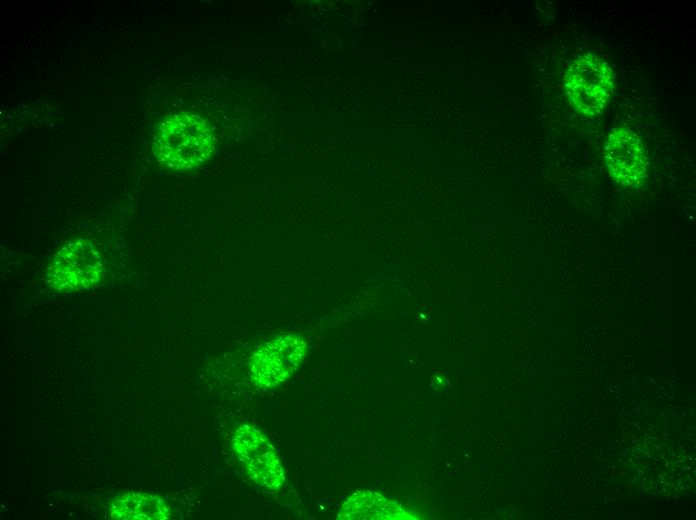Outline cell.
<instances>
[{
    "instance_id": "cell-1",
    "label": "cell",
    "mask_w": 696,
    "mask_h": 520,
    "mask_svg": "<svg viewBox=\"0 0 696 520\" xmlns=\"http://www.w3.org/2000/svg\"><path fill=\"white\" fill-rule=\"evenodd\" d=\"M211 127L201 116L179 112L164 118L156 131L153 153L161 164L174 170H190L206 162L214 152Z\"/></svg>"
},
{
    "instance_id": "cell-2",
    "label": "cell",
    "mask_w": 696,
    "mask_h": 520,
    "mask_svg": "<svg viewBox=\"0 0 696 520\" xmlns=\"http://www.w3.org/2000/svg\"><path fill=\"white\" fill-rule=\"evenodd\" d=\"M614 74L601 57L587 53L573 61L566 72L565 90L574 109L593 116L605 108L610 99Z\"/></svg>"
},
{
    "instance_id": "cell-3",
    "label": "cell",
    "mask_w": 696,
    "mask_h": 520,
    "mask_svg": "<svg viewBox=\"0 0 696 520\" xmlns=\"http://www.w3.org/2000/svg\"><path fill=\"white\" fill-rule=\"evenodd\" d=\"M103 265L95 247L87 240L67 242L51 259L46 269L50 288L61 294L87 290L97 285Z\"/></svg>"
},
{
    "instance_id": "cell-4",
    "label": "cell",
    "mask_w": 696,
    "mask_h": 520,
    "mask_svg": "<svg viewBox=\"0 0 696 520\" xmlns=\"http://www.w3.org/2000/svg\"><path fill=\"white\" fill-rule=\"evenodd\" d=\"M307 353L302 336L288 334L259 347L250 359V375L255 385L271 388L287 380Z\"/></svg>"
},
{
    "instance_id": "cell-5",
    "label": "cell",
    "mask_w": 696,
    "mask_h": 520,
    "mask_svg": "<svg viewBox=\"0 0 696 520\" xmlns=\"http://www.w3.org/2000/svg\"><path fill=\"white\" fill-rule=\"evenodd\" d=\"M234 453L260 487L278 490L284 482L283 467L265 435L250 425L241 426L232 438Z\"/></svg>"
},
{
    "instance_id": "cell-6",
    "label": "cell",
    "mask_w": 696,
    "mask_h": 520,
    "mask_svg": "<svg viewBox=\"0 0 696 520\" xmlns=\"http://www.w3.org/2000/svg\"><path fill=\"white\" fill-rule=\"evenodd\" d=\"M605 160L610 175L620 184L638 187L644 182L647 158L640 138L627 128H617L605 146Z\"/></svg>"
},
{
    "instance_id": "cell-7",
    "label": "cell",
    "mask_w": 696,
    "mask_h": 520,
    "mask_svg": "<svg viewBox=\"0 0 696 520\" xmlns=\"http://www.w3.org/2000/svg\"><path fill=\"white\" fill-rule=\"evenodd\" d=\"M412 518L397 502L369 490L352 494L338 513V519L347 520Z\"/></svg>"
},
{
    "instance_id": "cell-8",
    "label": "cell",
    "mask_w": 696,
    "mask_h": 520,
    "mask_svg": "<svg viewBox=\"0 0 696 520\" xmlns=\"http://www.w3.org/2000/svg\"><path fill=\"white\" fill-rule=\"evenodd\" d=\"M112 519L165 520L172 516L170 506L160 497L143 493H126L111 507Z\"/></svg>"
}]
</instances>
